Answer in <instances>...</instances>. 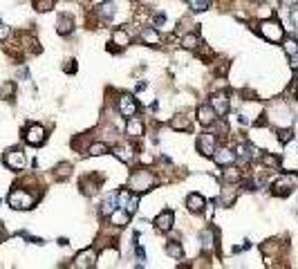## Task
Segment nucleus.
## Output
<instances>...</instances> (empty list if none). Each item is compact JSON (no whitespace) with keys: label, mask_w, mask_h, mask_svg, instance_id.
Wrapping results in <instances>:
<instances>
[{"label":"nucleus","mask_w":298,"mask_h":269,"mask_svg":"<svg viewBox=\"0 0 298 269\" xmlns=\"http://www.w3.org/2000/svg\"><path fill=\"white\" fill-rule=\"evenodd\" d=\"M36 200H38V195H34V193H30V191H25L20 186L9 191V195H7V204L16 211H30L32 206L36 204Z\"/></svg>","instance_id":"obj_1"},{"label":"nucleus","mask_w":298,"mask_h":269,"mask_svg":"<svg viewBox=\"0 0 298 269\" xmlns=\"http://www.w3.org/2000/svg\"><path fill=\"white\" fill-rule=\"evenodd\" d=\"M153 186H155V175L150 171H146V168L134 171L130 175V184H128V189L132 193H146V191H150Z\"/></svg>","instance_id":"obj_2"},{"label":"nucleus","mask_w":298,"mask_h":269,"mask_svg":"<svg viewBox=\"0 0 298 269\" xmlns=\"http://www.w3.org/2000/svg\"><path fill=\"white\" fill-rule=\"evenodd\" d=\"M296 186H298V177L294 173H283V175L272 184V193L278 195V198H287V195L294 193Z\"/></svg>","instance_id":"obj_3"},{"label":"nucleus","mask_w":298,"mask_h":269,"mask_svg":"<svg viewBox=\"0 0 298 269\" xmlns=\"http://www.w3.org/2000/svg\"><path fill=\"white\" fill-rule=\"evenodd\" d=\"M260 34H262V38L269 41V43H280L283 41V36H285V30H283V25H280V20L269 18V20L260 22Z\"/></svg>","instance_id":"obj_4"},{"label":"nucleus","mask_w":298,"mask_h":269,"mask_svg":"<svg viewBox=\"0 0 298 269\" xmlns=\"http://www.w3.org/2000/svg\"><path fill=\"white\" fill-rule=\"evenodd\" d=\"M218 148V134L213 130H206L202 132L198 137V153L204 155V157H213V153H215Z\"/></svg>","instance_id":"obj_5"},{"label":"nucleus","mask_w":298,"mask_h":269,"mask_svg":"<svg viewBox=\"0 0 298 269\" xmlns=\"http://www.w3.org/2000/svg\"><path fill=\"white\" fill-rule=\"evenodd\" d=\"M117 108H119V115L121 117L130 119V117L137 115L139 103H137V99H134L132 94H119V99H117Z\"/></svg>","instance_id":"obj_6"},{"label":"nucleus","mask_w":298,"mask_h":269,"mask_svg":"<svg viewBox=\"0 0 298 269\" xmlns=\"http://www.w3.org/2000/svg\"><path fill=\"white\" fill-rule=\"evenodd\" d=\"M45 137H47V132H45V128L41 123H30V126L25 128V142L30 146H43Z\"/></svg>","instance_id":"obj_7"},{"label":"nucleus","mask_w":298,"mask_h":269,"mask_svg":"<svg viewBox=\"0 0 298 269\" xmlns=\"http://www.w3.org/2000/svg\"><path fill=\"white\" fill-rule=\"evenodd\" d=\"M3 162H5V166L11 168V171H22L25 168V153L18 148H14V150H7L3 157Z\"/></svg>","instance_id":"obj_8"},{"label":"nucleus","mask_w":298,"mask_h":269,"mask_svg":"<svg viewBox=\"0 0 298 269\" xmlns=\"http://www.w3.org/2000/svg\"><path fill=\"white\" fill-rule=\"evenodd\" d=\"M78 186H81V193H86V195H94V193H97V191L101 189V175H99V173H90V175L81 177Z\"/></svg>","instance_id":"obj_9"},{"label":"nucleus","mask_w":298,"mask_h":269,"mask_svg":"<svg viewBox=\"0 0 298 269\" xmlns=\"http://www.w3.org/2000/svg\"><path fill=\"white\" fill-rule=\"evenodd\" d=\"M134 155H137V148H134V144L126 142V144H117L115 146V157L123 164H130L134 159Z\"/></svg>","instance_id":"obj_10"},{"label":"nucleus","mask_w":298,"mask_h":269,"mask_svg":"<svg viewBox=\"0 0 298 269\" xmlns=\"http://www.w3.org/2000/svg\"><path fill=\"white\" fill-rule=\"evenodd\" d=\"M218 112H215V108H213L211 103H202L200 108H198V121L202 123V126H213V123H215V119H218Z\"/></svg>","instance_id":"obj_11"},{"label":"nucleus","mask_w":298,"mask_h":269,"mask_svg":"<svg viewBox=\"0 0 298 269\" xmlns=\"http://www.w3.org/2000/svg\"><path fill=\"white\" fill-rule=\"evenodd\" d=\"M94 265H97V251L94 249H86V251H81V254H76V258H74L76 269H90Z\"/></svg>","instance_id":"obj_12"},{"label":"nucleus","mask_w":298,"mask_h":269,"mask_svg":"<svg viewBox=\"0 0 298 269\" xmlns=\"http://www.w3.org/2000/svg\"><path fill=\"white\" fill-rule=\"evenodd\" d=\"M211 105L215 108V112L220 117H224L229 112V108H231V101H229V94L227 92H215L211 97Z\"/></svg>","instance_id":"obj_13"},{"label":"nucleus","mask_w":298,"mask_h":269,"mask_svg":"<svg viewBox=\"0 0 298 269\" xmlns=\"http://www.w3.org/2000/svg\"><path fill=\"white\" fill-rule=\"evenodd\" d=\"M173 222H175V213H173V211H161L159 216L155 218V227H157V231H161V233L171 231Z\"/></svg>","instance_id":"obj_14"},{"label":"nucleus","mask_w":298,"mask_h":269,"mask_svg":"<svg viewBox=\"0 0 298 269\" xmlns=\"http://www.w3.org/2000/svg\"><path fill=\"white\" fill-rule=\"evenodd\" d=\"M213 159H215L218 166H231L238 157H235V150H231V148H215Z\"/></svg>","instance_id":"obj_15"},{"label":"nucleus","mask_w":298,"mask_h":269,"mask_svg":"<svg viewBox=\"0 0 298 269\" xmlns=\"http://www.w3.org/2000/svg\"><path fill=\"white\" fill-rule=\"evenodd\" d=\"M119 206V193H110V195H105L103 202H101V206H99V213H101V218H110V213Z\"/></svg>","instance_id":"obj_16"},{"label":"nucleus","mask_w":298,"mask_h":269,"mask_svg":"<svg viewBox=\"0 0 298 269\" xmlns=\"http://www.w3.org/2000/svg\"><path fill=\"white\" fill-rule=\"evenodd\" d=\"M235 157L242 159V162H251L254 157H258V150L249 142H240L238 146H235Z\"/></svg>","instance_id":"obj_17"},{"label":"nucleus","mask_w":298,"mask_h":269,"mask_svg":"<svg viewBox=\"0 0 298 269\" xmlns=\"http://www.w3.org/2000/svg\"><path fill=\"white\" fill-rule=\"evenodd\" d=\"M204 206H206V198H204V195L191 193L188 198H186V209L191 213H202V211H204Z\"/></svg>","instance_id":"obj_18"},{"label":"nucleus","mask_w":298,"mask_h":269,"mask_svg":"<svg viewBox=\"0 0 298 269\" xmlns=\"http://www.w3.org/2000/svg\"><path fill=\"white\" fill-rule=\"evenodd\" d=\"M126 134L130 139H139L144 137V121L142 119H134V117H130L126 123Z\"/></svg>","instance_id":"obj_19"},{"label":"nucleus","mask_w":298,"mask_h":269,"mask_svg":"<svg viewBox=\"0 0 298 269\" xmlns=\"http://www.w3.org/2000/svg\"><path fill=\"white\" fill-rule=\"evenodd\" d=\"M139 38H142V43L150 45V47H159V32L155 30V27H144L142 34H139Z\"/></svg>","instance_id":"obj_20"},{"label":"nucleus","mask_w":298,"mask_h":269,"mask_svg":"<svg viewBox=\"0 0 298 269\" xmlns=\"http://www.w3.org/2000/svg\"><path fill=\"white\" fill-rule=\"evenodd\" d=\"M171 128L177 132H191L193 123H191V117H186V115H175L171 119Z\"/></svg>","instance_id":"obj_21"},{"label":"nucleus","mask_w":298,"mask_h":269,"mask_svg":"<svg viewBox=\"0 0 298 269\" xmlns=\"http://www.w3.org/2000/svg\"><path fill=\"white\" fill-rule=\"evenodd\" d=\"M130 222V213H128L126 209H121V206H117L115 211L110 213V224H115V227H126V224Z\"/></svg>","instance_id":"obj_22"},{"label":"nucleus","mask_w":298,"mask_h":269,"mask_svg":"<svg viewBox=\"0 0 298 269\" xmlns=\"http://www.w3.org/2000/svg\"><path fill=\"white\" fill-rule=\"evenodd\" d=\"M56 32H59L61 36H70V34L74 32V22H72L70 16H59V20H56Z\"/></svg>","instance_id":"obj_23"},{"label":"nucleus","mask_w":298,"mask_h":269,"mask_svg":"<svg viewBox=\"0 0 298 269\" xmlns=\"http://www.w3.org/2000/svg\"><path fill=\"white\" fill-rule=\"evenodd\" d=\"M97 14L101 20H110L112 16H115V3L112 0H105V3H101L97 7Z\"/></svg>","instance_id":"obj_24"},{"label":"nucleus","mask_w":298,"mask_h":269,"mask_svg":"<svg viewBox=\"0 0 298 269\" xmlns=\"http://www.w3.org/2000/svg\"><path fill=\"white\" fill-rule=\"evenodd\" d=\"M260 164L265 168H269V171H278V168H280V159L274 153H262L260 155Z\"/></svg>","instance_id":"obj_25"},{"label":"nucleus","mask_w":298,"mask_h":269,"mask_svg":"<svg viewBox=\"0 0 298 269\" xmlns=\"http://www.w3.org/2000/svg\"><path fill=\"white\" fill-rule=\"evenodd\" d=\"M112 45H119V47H126V45H130V34H128L126 30H115V34H112Z\"/></svg>","instance_id":"obj_26"},{"label":"nucleus","mask_w":298,"mask_h":269,"mask_svg":"<svg viewBox=\"0 0 298 269\" xmlns=\"http://www.w3.org/2000/svg\"><path fill=\"white\" fill-rule=\"evenodd\" d=\"M200 238H202V247H204V249H213V245H215V229L213 227L204 229V231L200 233Z\"/></svg>","instance_id":"obj_27"},{"label":"nucleus","mask_w":298,"mask_h":269,"mask_svg":"<svg viewBox=\"0 0 298 269\" xmlns=\"http://www.w3.org/2000/svg\"><path fill=\"white\" fill-rule=\"evenodd\" d=\"M224 182H227V184H238V182H242V171H238L235 166H229L227 171H224Z\"/></svg>","instance_id":"obj_28"},{"label":"nucleus","mask_w":298,"mask_h":269,"mask_svg":"<svg viewBox=\"0 0 298 269\" xmlns=\"http://www.w3.org/2000/svg\"><path fill=\"white\" fill-rule=\"evenodd\" d=\"M108 153V144H103V142H94V144H90V148H88V153L90 157H99V155H105Z\"/></svg>","instance_id":"obj_29"},{"label":"nucleus","mask_w":298,"mask_h":269,"mask_svg":"<svg viewBox=\"0 0 298 269\" xmlns=\"http://www.w3.org/2000/svg\"><path fill=\"white\" fill-rule=\"evenodd\" d=\"M198 45H200L198 34H186V36L182 38V47L184 49H198Z\"/></svg>","instance_id":"obj_30"},{"label":"nucleus","mask_w":298,"mask_h":269,"mask_svg":"<svg viewBox=\"0 0 298 269\" xmlns=\"http://www.w3.org/2000/svg\"><path fill=\"white\" fill-rule=\"evenodd\" d=\"M283 49L287 52V56H298V41L296 38H291V36H287L283 41Z\"/></svg>","instance_id":"obj_31"},{"label":"nucleus","mask_w":298,"mask_h":269,"mask_svg":"<svg viewBox=\"0 0 298 269\" xmlns=\"http://www.w3.org/2000/svg\"><path fill=\"white\" fill-rule=\"evenodd\" d=\"M14 94H16V83L14 81H7L3 88H0V99L11 101V99H14Z\"/></svg>","instance_id":"obj_32"},{"label":"nucleus","mask_w":298,"mask_h":269,"mask_svg":"<svg viewBox=\"0 0 298 269\" xmlns=\"http://www.w3.org/2000/svg\"><path fill=\"white\" fill-rule=\"evenodd\" d=\"M166 254H168V256H173V258H177V260H179V258L184 256V249H182V245H179V243H173V240H171V243L166 245Z\"/></svg>","instance_id":"obj_33"},{"label":"nucleus","mask_w":298,"mask_h":269,"mask_svg":"<svg viewBox=\"0 0 298 269\" xmlns=\"http://www.w3.org/2000/svg\"><path fill=\"white\" fill-rule=\"evenodd\" d=\"M34 9L45 14V11H52L54 9V0H34Z\"/></svg>","instance_id":"obj_34"},{"label":"nucleus","mask_w":298,"mask_h":269,"mask_svg":"<svg viewBox=\"0 0 298 269\" xmlns=\"http://www.w3.org/2000/svg\"><path fill=\"white\" fill-rule=\"evenodd\" d=\"M186 3L191 5V9L198 11V14H200V11H206V9H209L211 0H186Z\"/></svg>","instance_id":"obj_35"},{"label":"nucleus","mask_w":298,"mask_h":269,"mask_svg":"<svg viewBox=\"0 0 298 269\" xmlns=\"http://www.w3.org/2000/svg\"><path fill=\"white\" fill-rule=\"evenodd\" d=\"M278 142L280 144H289V142H294V132L289 130V128H278Z\"/></svg>","instance_id":"obj_36"},{"label":"nucleus","mask_w":298,"mask_h":269,"mask_svg":"<svg viewBox=\"0 0 298 269\" xmlns=\"http://www.w3.org/2000/svg\"><path fill=\"white\" fill-rule=\"evenodd\" d=\"M70 173H72V166L70 164H59V166H56V177H59V179L70 177Z\"/></svg>","instance_id":"obj_37"},{"label":"nucleus","mask_w":298,"mask_h":269,"mask_svg":"<svg viewBox=\"0 0 298 269\" xmlns=\"http://www.w3.org/2000/svg\"><path fill=\"white\" fill-rule=\"evenodd\" d=\"M134 258L139 260V267H142V265H144V260H146V251H144V247H142V245H137V243H134Z\"/></svg>","instance_id":"obj_38"},{"label":"nucleus","mask_w":298,"mask_h":269,"mask_svg":"<svg viewBox=\"0 0 298 269\" xmlns=\"http://www.w3.org/2000/svg\"><path fill=\"white\" fill-rule=\"evenodd\" d=\"M198 56H200V59H204V61H209V59H213V52L209 47H200V45H198Z\"/></svg>","instance_id":"obj_39"},{"label":"nucleus","mask_w":298,"mask_h":269,"mask_svg":"<svg viewBox=\"0 0 298 269\" xmlns=\"http://www.w3.org/2000/svg\"><path fill=\"white\" fill-rule=\"evenodd\" d=\"M65 72H70V74H74L76 72V61H67V65H63Z\"/></svg>","instance_id":"obj_40"},{"label":"nucleus","mask_w":298,"mask_h":269,"mask_svg":"<svg viewBox=\"0 0 298 269\" xmlns=\"http://www.w3.org/2000/svg\"><path fill=\"white\" fill-rule=\"evenodd\" d=\"M7 36H9V27L0 22V41H5V38H7Z\"/></svg>","instance_id":"obj_41"},{"label":"nucleus","mask_w":298,"mask_h":269,"mask_svg":"<svg viewBox=\"0 0 298 269\" xmlns=\"http://www.w3.org/2000/svg\"><path fill=\"white\" fill-rule=\"evenodd\" d=\"M153 20H155V25H157V27H161V25H164V22H166V16H164V14H157Z\"/></svg>","instance_id":"obj_42"},{"label":"nucleus","mask_w":298,"mask_h":269,"mask_svg":"<svg viewBox=\"0 0 298 269\" xmlns=\"http://www.w3.org/2000/svg\"><path fill=\"white\" fill-rule=\"evenodd\" d=\"M289 65L291 70H298V56H289Z\"/></svg>","instance_id":"obj_43"},{"label":"nucleus","mask_w":298,"mask_h":269,"mask_svg":"<svg viewBox=\"0 0 298 269\" xmlns=\"http://www.w3.org/2000/svg\"><path fill=\"white\" fill-rule=\"evenodd\" d=\"M5 238H7V229H5V224L0 222V243H3Z\"/></svg>","instance_id":"obj_44"},{"label":"nucleus","mask_w":298,"mask_h":269,"mask_svg":"<svg viewBox=\"0 0 298 269\" xmlns=\"http://www.w3.org/2000/svg\"><path fill=\"white\" fill-rule=\"evenodd\" d=\"M280 3H285V5H296L298 0H280Z\"/></svg>","instance_id":"obj_45"},{"label":"nucleus","mask_w":298,"mask_h":269,"mask_svg":"<svg viewBox=\"0 0 298 269\" xmlns=\"http://www.w3.org/2000/svg\"><path fill=\"white\" fill-rule=\"evenodd\" d=\"M254 3H262V0H254Z\"/></svg>","instance_id":"obj_46"}]
</instances>
